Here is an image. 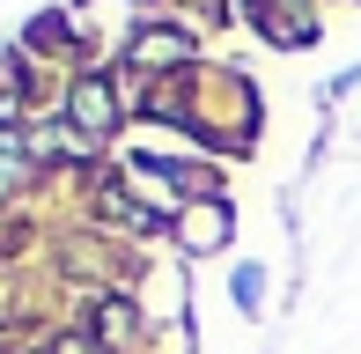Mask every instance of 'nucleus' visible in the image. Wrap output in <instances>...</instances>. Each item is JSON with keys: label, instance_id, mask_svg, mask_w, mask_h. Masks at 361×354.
Wrapping results in <instances>:
<instances>
[{"label": "nucleus", "instance_id": "f257e3e1", "mask_svg": "<svg viewBox=\"0 0 361 354\" xmlns=\"http://www.w3.org/2000/svg\"><path fill=\"white\" fill-rule=\"evenodd\" d=\"M74 118L89 126V133H104V126L118 118V104H111V82H81V89H74Z\"/></svg>", "mask_w": 361, "mask_h": 354}, {"label": "nucleus", "instance_id": "f03ea898", "mask_svg": "<svg viewBox=\"0 0 361 354\" xmlns=\"http://www.w3.org/2000/svg\"><path fill=\"white\" fill-rule=\"evenodd\" d=\"M185 30H155V37H140L133 44V59H140V67H162V59H185Z\"/></svg>", "mask_w": 361, "mask_h": 354}]
</instances>
